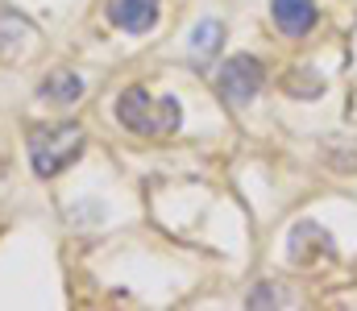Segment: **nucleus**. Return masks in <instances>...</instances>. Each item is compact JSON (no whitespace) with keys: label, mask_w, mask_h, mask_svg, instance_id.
<instances>
[{"label":"nucleus","mask_w":357,"mask_h":311,"mask_svg":"<svg viewBox=\"0 0 357 311\" xmlns=\"http://www.w3.org/2000/svg\"><path fill=\"white\" fill-rule=\"evenodd\" d=\"M84 129L71 125V120H59V125H38L29 133V162L42 179H54L63 175L79 154H84Z\"/></svg>","instance_id":"2"},{"label":"nucleus","mask_w":357,"mask_h":311,"mask_svg":"<svg viewBox=\"0 0 357 311\" xmlns=\"http://www.w3.org/2000/svg\"><path fill=\"white\" fill-rule=\"evenodd\" d=\"M220 42H225V25L220 21H199L195 29H191V58H212L216 50H220Z\"/></svg>","instance_id":"8"},{"label":"nucleus","mask_w":357,"mask_h":311,"mask_svg":"<svg viewBox=\"0 0 357 311\" xmlns=\"http://www.w3.org/2000/svg\"><path fill=\"white\" fill-rule=\"evenodd\" d=\"M282 88H287L291 96H307V100H312V96H320V92H324V79H320L316 71H307V79H299V67H295V71H287Z\"/></svg>","instance_id":"9"},{"label":"nucleus","mask_w":357,"mask_h":311,"mask_svg":"<svg viewBox=\"0 0 357 311\" xmlns=\"http://www.w3.org/2000/svg\"><path fill=\"white\" fill-rule=\"evenodd\" d=\"M116 120L137 137H171L183 120V108L175 96L154 100L146 88H125L116 100Z\"/></svg>","instance_id":"1"},{"label":"nucleus","mask_w":357,"mask_h":311,"mask_svg":"<svg viewBox=\"0 0 357 311\" xmlns=\"http://www.w3.org/2000/svg\"><path fill=\"white\" fill-rule=\"evenodd\" d=\"M287 303V295H282V291H278V287H258V291H254V295H250V303H254V308H258V303Z\"/></svg>","instance_id":"10"},{"label":"nucleus","mask_w":357,"mask_h":311,"mask_svg":"<svg viewBox=\"0 0 357 311\" xmlns=\"http://www.w3.org/2000/svg\"><path fill=\"white\" fill-rule=\"evenodd\" d=\"M316 249L320 253H337L333 249V241H328V232L316 224V220H303V224H295L291 228V262H303V266H312V257H316Z\"/></svg>","instance_id":"6"},{"label":"nucleus","mask_w":357,"mask_h":311,"mask_svg":"<svg viewBox=\"0 0 357 311\" xmlns=\"http://www.w3.org/2000/svg\"><path fill=\"white\" fill-rule=\"evenodd\" d=\"M262 83H266V67L254 54H233L216 71V92H220V100L229 108H245L262 92Z\"/></svg>","instance_id":"3"},{"label":"nucleus","mask_w":357,"mask_h":311,"mask_svg":"<svg viewBox=\"0 0 357 311\" xmlns=\"http://www.w3.org/2000/svg\"><path fill=\"white\" fill-rule=\"evenodd\" d=\"M270 17L287 38H307L316 29V0H270Z\"/></svg>","instance_id":"5"},{"label":"nucleus","mask_w":357,"mask_h":311,"mask_svg":"<svg viewBox=\"0 0 357 311\" xmlns=\"http://www.w3.org/2000/svg\"><path fill=\"white\" fill-rule=\"evenodd\" d=\"M158 0H108V21L125 33H150L158 25Z\"/></svg>","instance_id":"4"},{"label":"nucleus","mask_w":357,"mask_h":311,"mask_svg":"<svg viewBox=\"0 0 357 311\" xmlns=\"http://www.w3.org/2000/svg\"><path fill=\"white\" fill-rule=\"evenodd\" d=\"M42 96L46 100H54V104H71V100H79L84 96V79L75 75V71H50L46 75V83H42Z\"/></svg>","instance_id":"7"}]
</instances>
